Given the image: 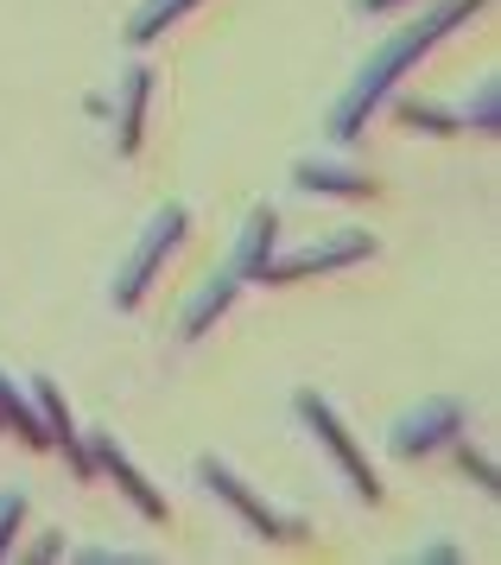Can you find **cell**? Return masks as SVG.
<instances>
[{
    "instance_id": "cell-1",
    "label": "cell",
    "mask_w": 501,
    "mask_h": 565,
    "mask_svg": "<svg viewBox=\"0 0 501 565\" xmlns=\"http://www.w3.org/2000/svg\"><path fill=\"white\" fill-rule=\"evenodd\" d=\"M178 235H184V210H178V204L152 210V223H147V242L134 248V260L121 267V286H115V299H121V306H134V299L147 292V274H152V260H159V248H172Z\"/></svg>"
},
{
    "instance_id": "cell-2",
    "label": "cell",
    "mask_w": 501,
    "mask_h": 565,
    "mask_svg": "<svg viewBox=\"0 0 501 565\" xmlns=\"http://www.w3.org/2000/svg\"><path fill=\"white\" fill-rule=\"evenodd\" d=\"M152 71H127L121 83V153H134V140H140V96H147Z\"/></svg>"
},
{
    "instance_id": "cell-3",
    "label": "cell",
    "mask_w": 501,
    "mask_h": 565,
    "mask_svg": "<svg viewBox=\"0 0 501 565\" xmlns=\"http://www.w3.org/2000/svg\"><path fill=\"white\" fill-rule=\"evenodd\" d=\"M318 184H324V191H355V198H362V191H369V179H362V172H318V166H299V191H318Z\"/></svg>"
}]
</instances>
